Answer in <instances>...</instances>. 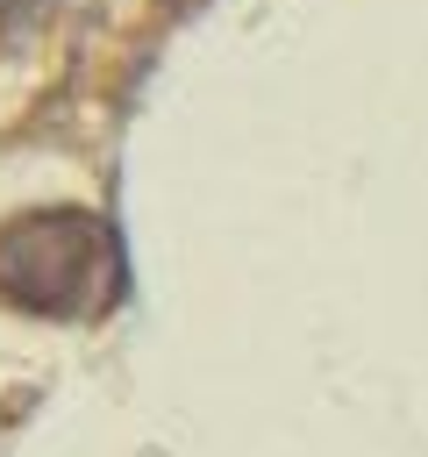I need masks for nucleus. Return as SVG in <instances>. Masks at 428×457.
Wrapping results in <instances>:
<instances>
[{"mask_svg": "<svg viewBox=\"0 0 428 457\" xmlns=\"http://www.w3.org/2000/svg\"><path fill=\"white\" fill-rule=\"evenodd\" d=\"M0 257H36V271H7L0 293L21 307H78L93 286V257H107V236L86 214H36L0 236Z\"/></svg>", "mask_w": 428, "mask_h": 457, "instance_id": "1", "label": "nucleus"}]
</instances>
